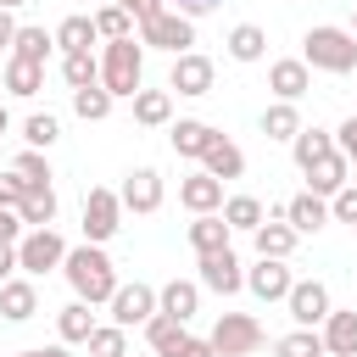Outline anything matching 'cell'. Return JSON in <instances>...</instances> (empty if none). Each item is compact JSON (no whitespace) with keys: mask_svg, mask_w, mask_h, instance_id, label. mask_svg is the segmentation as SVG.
I'll list each match as a JSON object with an SVG mask.
<instances>
[{"mask_svg":"<svg viewBox=\"0 0 357 357\" xmlns=\"http://www.w3.org/2000/svg\"><path fill=\"white\" fill-rule=\"evenodd\" d=\"M61 273H67V284H73V296L78 301H89V307H100V301H112L117 296V268H112V257L100 251V245H73L67 251V262H61Z\"/></svg>","mask_w":357,"mask_h":357,"instance_id":"1","label":"cell"},{"mask_svg":"<svg viewBox=\"0 0 357 357\" xmlns=\"http://www.w3.org/2000/svg\"><path fill=\"white\" fill-rule=\"evenodd\" d=\"M139 78H145V45L139 39H112L106 56H100V84L112 89V100H134L139 95Z\"/></svg>","mask_w":357,"mask_h":357,"instance_id":"2","label":"cell"},{"mask_svg":"<svg viewBox=\"0 0 357 357\" xmlns=\"http://www.w3.org/2000/svg\"><path fill=\"white\" fill-rule=\"evenodd\" d=\"M301 61L307 67H318V73H351L357 67V39H351V28H307V39H301Z\"/></svg>","mask_w":357,"mask_h":357,"instance_id":"3","label":"cell"},{"mask_svg":"<svg viewBox=\"0 0 357 357\" xmlns=\"http://www.w3.org/2000/svg\"><path fill=\"white\" fill-rule=\"evenodd\" d=\"M212 351L218 357H251L257 346H262V324L251 318V312H223L218 324H212Z\"/></svg>","mask_w":357,"mask_h":357,"instance_id":"4","label":"cell"},{"mask_svg":"<svg viewBox=\"0 0 357 357\" xmlns=\"http://www.w3.org/2000/svg\"><path fill=\"white\" fill-rule=\"evenodd\" d=\"M67 240L56 234V229H28L22 240H17V268L22 273H50V268H61L67 262Z\"/></svg>","mask_w":357,"mask_h":357,"instance_id":"5","label":"cell"},{"mask_svg":"<svg viewBox=\"0 0 357 357\" xmlns=\"http://www.w3.org/2000/svg\"><path fill=\"white\" fill-rule=\"evenodd\" d=\"M117 229H123V195L117 190H89L84 195V240L106 245Z\"/></svg>","mask_w":357,"mask_h":357,"instance_id":"6","label":"cell"},{"mask_svg":"<svg viewBox=\"0 0 357 357\" xmlns=\"http://www.w3.org/2000/svg\"><path fill=\"white\" fill-rule=\"evenodd\" d=\"M139 45H156V50H167V56H184V50L195 45V22L178 17V11H156L151 22H139Z\"/></svg>","mask_w":357,"mask_h":357,"instance_id":"7","label":"cell"},{"mask_svg":"<svg viewBox=\"0 0 357 357\" xmlns=\"http://www.w3.org/2000/svg\"><path fill=\"white\" fill-rule=\"evenodd\" d=\"M106 307H112V324L117 329H134V324H151L156 318V290L134 279V284H117V296Z\"/></svg>","mask_w":357,"mask_h":357,"instance_id":"8","label":"cell"},{"mask_svg":"<svg viewBox=\"0 0 357 357\" xmlns=\"http://www.w3.org/2000/svg\"><path fill=\"white\" fill-rule=\"evenodd\" d=\"M284 307H290V318H296V329H318L335 307H329V290L318 284V279H296V290L284 296Z\"/></svg>","mask_w":357,"mask_h":357,"instance_id":"9","label":"cell"},{"mask_svg":"<svg viewBox=\"0 0 357 357\" xmlns=\"http://www.w3.org/2000/svg\"><path fill=\"white\" fill-rule=\"evenodd\" d=\"M245 290L257 301H284L296 290V273L284 262H273V257H257V268H245Z\"/></svg>","mask_w":357,"mask_h":357,"instance_id":"10","label":"cell"},{"mask_svg":"<svg viewBox=\"0 0 357 357\" xmlns=\"http://www.w3.org/2000/svg\"><path fill=\"white\" fill-rule=\"evenodd\" d=\"M212 61L201 56V50H184V56H173V73H167V89H178V95H212Z\"/></svg>","mask_w":357,"mask_h":357,"instance_id":"11","label":"cell"},{"mask_svg":"<svg viewBox=\"0 0 357 357\" xmlns=\"http://www.w3.org/2000/svg\"><path fill=\"white\" fill-rule=\"evenodd\" d=\"M117 195H123V212H156L167 190H162V173H156V167H134Z\"/></svg>","mask_w":357,"mask_h":357,"instance_id":"12","label":"cell"},{"mask_svg":"<svg viewBox=\"0 0 357 357\" xmlns=\"http://www.w3.org/2000/svg\"><path fill=\"white\" fill-rule=\"evenodd\" d=\"M268 89H273L279 100H290V106H296V100L312 89V67H307L301 56H284V61H273V67H268Z\"/></svg>","mask_w":357,"mask_h":357,"instance_id":"13","label":"cell"},{"mask_svg":"<svg viewBox=\"0 0 357 357\" xmlns=\"http://www.w3.org/2000/svg\"><path fill=\"white\" fill-rule=\"evenodd\" d=\"M178 206H190L195 218L223 212V178H212V173H190V178H178Z\"/></svg>","mask_w":357,"mask_h":357,"instance_id":"14","label":"cell"},{"mask_svg":"<svg viewBox=\"0 0 357 357\" xmlns=\"http://www.w3.org/2000/svg\"><path fill=\"white\" fill-rule=\"evenodd\" d=\"M201 284H206V290H218V296H234V290L245 284L240 257H234V251H212V257H201Z\"/></svg>","mask_w":357,"mask_h":357,"instance_id":"15","label":"cell"},{"mask_svg":"<svg viewBox=\"0 0 357 357\" xmlns=\"http://www.w3.org/2000/svg\"><path fill=\"white\" fill-rule=\"evenodd\" d=\"M318 335H324V351L329 357H357V307H335Z\"/></svg>","mask_w":357,"mask_h":357,"instance_id":"16","label":"cell"},{"mask_svg":"<svg viewBox=\"0 0 357 357\" xmlns=\"http://www.w3.org/2000/svg\"><path fill=\"white\" fill-rule=\"evenodd\" d=\"M346 173H351V162H346V156H340V151H329V156H318V162H312V167H307V190H312V195H324V201H329V195H340V190H346V184H351V178H346Z\"/></svg>","mask_w":357,"mask_h":357,"instance_id":"17","label":"cell"},{"mask_svg":"<svg viewBox=\"0 0 357 357\" xmlns=\"http://www.w3.org/2000/svg\"><path fill=\"white\" fill-rule=\"evenodd\" d=\"M195 307H201V284H195V279H167V284L156 290V312H167V318H178V324H190Z\"/></svg>","mask_w":357,"mask_h":357,"instance_id":"18","label":"cell"},{"mask_svg":"<svg viewBox=\"0 0 357 357\" xmlns=\"http://www.w3.org/2000/svg\"><path fill=\"white\" fill-rule=\"evenodd\" d=\"M201 173H212V178H223V184H229V178H240V173H245V151H240L229 134H218V139L206 145V156H201Z\"/></svg>","mask_w":357,"mask_h":357,"instance_id":"19","label":"cell"},{"mask_svg":"<svg viewBox=\"0 0 357 357\" xmlns=\"http://www.w3.org/2000/svg\"><path fill=\"white\" fill-rule=\"evenodd\" d=\"M284 223H290L296 234H318V229L329 223V201L312 195V190H307V195H290V201H284Z\"/></svg>","mask_w":357,"mask_h":357,"instance_id":"20","label":"cell"},{"mask_svg":"<svg viewBox=\"0 0 357 357\" xmlns=\"http://www.w3.org/2000/svg\"><path fill=\"white\" fill-rule=\"evenodd\" d=\"M100 324H95V312H89V301H67L61 312H56V335H61V346H89V335H95Z\"/></svg>","mask_w":357,"mask_h":357,"instance_id":"21","label":"cell"},{"mask_svg":"<svg viewBox=\"0 0 357 357\" xmlns=\"http://www.w3.org/2000/svg\"><path fill=\"white\" fill-rule=\"evenodd\" d=\"M0 312H6V324H28V318L39 312L33 279H6V284H0Z\"/></svg>","mask_w":357,"mask_h":357,"instance_id":"22","label":"cell"},{"mask_svg":"<svg viewBox=\"0 0 357 357\" xmlns=\"http://www.w3.org/2000/svg\"><path fill=\"white\" fill-rule=\"evenodd\" d=\"M167 139H173V151H178V156H206V145L218 139V128H212V123H201V117H178V123L167 128Z\"/></svg>","mask_w":357,"mask_h":357,"instance_id":"23","label":"cell"},{"mask_svg":"<svg viewBox=\"0 0 357 357\" xmlns=\"http://www.w3.org/2000/svg\"><path fill=\"white\" fill-rule=\"evenodd\" d=\"M229 223H223V212H206V218H195L190 223V245H195V257H212V251H229Z\"/></svg>","mask_w":357,"mask_h":357,"instance_id":"24","label":"cell"},{"mask_svg":"<svg viewBox=\"0 0 357 357\" xmlns=\"http://www.w3.org/2000/svg\"><path fill=\"white\" fill-rule=\"evenodd\" d=\"M145 340H151V351H156V357H178V351H184V340H190V329H184L178 318L156 312V318L145 324Z\"/></svg>","mask_w":357,"mask_h":357,"instance_id":"25","label":"cell"},{"mask_svg":"<svg viewBox=\"0 0 357 357\" xmlns=\"http://www.w3.org/2000/svg\"><path fill=\"white\" fill-rule=\"evenodd\" d=\"M134 123L139 128H167L173 123V95L167 89H139L134 95Z\"/></svg>","mask_w":357,"mask_h":357,"instance_id":"26","label":"cell"},{"mask_svg":"<svg viewBox=\"0 0 357 357\" xmlns=\"http://www.w3.org/2000/svg\"><path fill=\"white\" fill-rule=\"evenodd\" d=\"M329 151H335V134H329V128H301V134L290 139V156H296L301 173H307L318 156H329Z\"/></svg>","mask_w":357,"mask_h":357,"instance_id":"27","label":"cell"},{"mask_svg":"<svg viewBox=\"0 0 357 357\" xmlns=\"http://www.w3.org/2000/svg\"><path fill=\"white\" fill-rule=\"evenodd\" d=\"M6 89H11L17 100L39 95V89H45V67H39V61H17V56H11V61H6Z\"/></svg>","mask_w":357,"mask_h":357,"instance_id":"28","label":"cell"},{"mask_svg":"<svg viewBox=\"0 0 357 357\" xmlns=\"http://www.w3.org/2000/svg\"><path fill=\"white\" fill-rule=\"evenodd\" d=\"M296 240H301V234H296L290 223H262V229H257V257H273V262H284V257L296 251Z\"/></svg>","mask_w":357,"mask_h":357,"instance_id":"29","label":"cell"},{"mask_svg":"<svg viewBox=\"0 0 357 357\" xmlns=\"http://www.w3.org/2000/svg\"><path fill=\"white\" fill-rule=\"evenodd\" d=\"M229 56H234V61H262V56H268V33H262L257 22H240V28L229 33Z\"/></svg>","mask_w":357,"mask_h":357,"instance_id":"30","label":"cell"},{"mask_svg":"<svg viewBox=\"0 0 357 357\" xmlns=\"http://www.w3.org/2000/svg\"><path fill=\"white\" fill-rule=\"evenodd\" d=\"M61 78H67V89H89V84H100V61H95V50H73V56H61Z\"/></svg>","mask_w":357,"mask_h":357,"instance_id":"31","label":"cell"},{"mask_svg":"<svg viewBox=\"0 0 357 357\" xmlns=\"http://www.w3.org/2000/svg\"><path fill=\"white\" fill-rule=\"evenodd\" d=\"M73 112H78L84 123H106V117H112V89H106V84L73 89Z\"/></svg>","mask_w":357,"mask_h":357,"instance_id":"32","label":"cell"},{"mask_svg":"<svg viewBox=\"0 0 357 357\" xmlns=\"http://www.w3.org/2000/svg\"><path fill=\"white\" fill-rule=\"evenodd\" d=\"M262 134H268V139H296V134H301V112H296L290 100H273V106L262 112Z\"/></svg>","mask_w":357,"mask_h":357,"instance_id":"33","label":"cell"},{"mask_svg":"<svg viewBox=\"0 0 357 357\" xmlns=\"http://www.w3.org/2000/svg\"><path fill=\"white\" fill-rule=\"evenodd\" d=\"M223 223H229V229H251V234H257L268 218H262V201H257V195H229V201H223Z\"/></svg>","mask_w":357,"mask_h":357,"instance_id":"34","label":"cell"},{"mask_svg":"<svg viewBox=\"0 0 357 357\" xmlns=\"http://www.w3.org/2000/svg\"><path fill=\"white\" fill-rule=\"evenodd\" d=\"M273 357H329V351H324L318 329H290V335L273 340Z\"/></svg>","mask_w":357,"mask_h":357,"instance_id":"35","label":"cell"},{"mask_svg":"<svg viewBox=\"0 0 357 357\" xmlns=\"http://www.w3.org/2000/svg\"><path fill=\"white\" fill-rule=\"evenodd\" d=\"M100 33H95V17H67L61 28H56V45H61V56H73V50H89Z\"/></svg>","mask_w":357,"mask_h":357,"instance_id":"36","label":"cell"},{"mask_svg":"<svg viewBox=\"0 0 357 357\" xmlns=\"http://www.w3.org/2000/svg\"><path fill=\"white\" fill-rule=\"evenodd\" d=\"M50 45H56V33H45V28H17V39H11V56H17V61H39V67H45Z\"/></svg>","mask_w":357,"mask_h":357,"instance_id":"37","label":"cell"},{"mask_svg":"<svg viewBox=\"0 0 357 357\" xmlns=\"http://www.w3.org/2000/svg\"><path fill=\"white\" fill-rule=\"evenodd\" d=\"M17 212H22L28 229H50V223H56V190H50V184H45V190H28V201H22Z\"/></svg>","mask_w":357,"mask_h":357,"instance_id":"38","label":"cell"},{"mask_svg":"<svg viewBox=\"0 0 357 357\" xmlns=\"http://www.w3.org/2000/svg\"><path fill=\"white\" fill-rule=\"evenodd\" d=\"M95 33H100L106 45H112V39H134V17H128L123 6H112V0H106V6L95 11Z\"/></svg>","mask_w":357,"mask_h":357,"instance_id":"39","label":"cell"},{"mask_svg":"<svg viewBox=\"0 0 357 357\" xmlns=\"http://www.w3.org/2000/svg\"><path fill=\"white\" fill-rule=\"evenodd\" d=\"M22 139H28V151H50V145L61 139V123H56L50 112H33V117L22 123Z\"/></svg>","mask_w":357,"mask_h":357,"instance_id":"40","label":"cell"},{"mask_svg":"<svg viewBox=\"0 0 357 357\" xmlns=\"http://www.w3.org/2000/svg\"><path fill=\"white\" fill-rule=\"evenodd\" d=\"M11 173H17L28 190H45V184L56 178V173H50V162H45V151H22V156L11 162Z\"/></svg>","mask_w":357,"mask_h":357,"instance_id":"41","label":"cell"},{"mask_svg":"<svg viewBox=\"0 0 357 357\" xmlns=\"http://www.w3.org/2000/svg\"><path fill=\"white\" fill-rule=\"evenodd\" d=\"M89 357H128V329L100 324V329L89 335Z\"/></svg>","mask_w":357,"mask_h":357,"instance_id":"42","label":"cell"},{"mask_svg":"<svg viewBox=\"0 0 357 357\" xmlns=\"http://www.w3.org/2000/svg\"><path fill=\"white\" fill-rule=\"evenodd\" d=\"M329 218H340V223H357V184H346L340 195H329Z\"/></svg>","mask_w":357,"mask_h":357,"instance_id":"43","label":"cell"},{"mask_svg":"<svg viewBox=\"0 0 357 357\" xmlns=\"http://www.w3.org/2000/svg\"><path fill=\"white\" fill-rule=\"evenodd\" d=\"M335 151H340V156H346V162L357 167V112H351V117H346V123L335 128Z\"/></svg>","mask_w":357,"mask_h":357,"instance_id":"44","label":"cell"},{"mask_svg":"<svg viewBox=\"0 0 357 357\" xmlns=\"http://www.w3.org/2000/svg\"><path fill=\"white\" fill-rule=\"evenodd\" d=\"M22 201H28V184H22L17 173H0V206H11V212H17Z\"/></svg>","mask_w":357,"mask_h":357,"instance_id":"45","label":"cell"},{"mask_svg":"<svg viewBox=\"0 0 357 357\" xmlns=\"http://www.w3.org/2000/svg\"><path fill=\"white\" fill-rule=\"evenodd\" d=\"M17 240H22V212L0 206V245H17Z\"/></svg>","mask_w":357,"mask_h":357,"instance_id":"46","label":"cell"},{"mask_svg":"<svg viewBox=\"0 0 357 357\" xmlns=\"http://www.w3.org/2000/svg\"><path fill=\"white\" fill-rule=\"evenodd\" d=\"M112 6H123V11H128V17H134V22H151V17H156V11H167V6H162V0H112Z\"/></svg>","mask_w":357,"mask_h":357,"instance_id":"47","label":"cell"},{"mask_svg":"<svg viewBox=\"0 0 357 357\" xmlns=\"http://www.w3.org/2000/svg\"><path fill=\"white\" fill-rule=\"evenodd\" d=\"M212 6H223V0H173V11H178V17H190V22H195V17H206Z\"/></svg>","mask_w":357,"mask_h":357,"instance_id":"48","label":"cell"},{"mask_svg":"<svg viewBox=\"0 0 357 357\" xmlns=\"http://www.w3.org/2000/svg\"><path fill=\"white\" fill-rule=\"evenodd\" d=\"M178 357H218V351H212V340H195V335H190V340H184V351H178Z\"/></svg>","mask_w":357,"mask_h":357,"instance_id":"49","label":"cell"},{"mask_svg":"<svg viewBox=\"0 0 357 357\" xmlns=\"http://www.w3.org/2000/svg\"><path fill=\"white\" fill-rule=\"evenodd\" d=\"M11 268H17V245H0V284L11 279Z\"/></svg>","mask_w":357,"mask_h":357,"instance_id":"50","label":"cell"},{"mask_svg":"<svg viewBox=\"0 0 357 357\" xmlns=\"http://www.w3.org/2000/svg\"><path fill=\"white\" fill-rule=\"evenodd\" d=\"M17 357H73L67 346H28V351H17Z\"/></svg>","mask_w":357,"mask_h":357,"instance_id":"51","label":"cell"},{"mask_svg":"<svg viewBox=\"0 0 357 357\" xmlns=\"http://www.w3.org/2000/svg\"><path fill=\"white\" fill-rule=\"evenodd\" d=\"M17 39V22H11V11H0V50Z\"/></svg>","mask_w":357,"mask_h":357,"instance_id":"52","label":"cell"},{"mask_svg":"<svg viewBox=\"0 0 357 357\" xmlns=\"http://www.w3.org/2000/svg\"><path fill=\"white\" fill-rule=\"evenodd\" d=\"M17 6H28V0H0V11H17Z\"/></svg>","mask_w":357,"mask_h":357,"instance_id":"53","label":"cell"},{"mask_svg":"<svg viewBox=\"0 0 357 357\" xmlns=\"http://www.w3.org/2000/svg\"><path fill=\"white\" fill-rule=\"evenodd\" d=\"M6 128H11V117H6V106H0V134H6Z\"/></svg>","mask_w":357,"mask_h":357,"instance_id":"54","label":"cell"},{"mask_svg":"<svg viewBox=\"0 0 357 357\" xmlns=\"http://www.w3.org/2000/svg\"><path fill=\"white\" fill-rule=\"evenodd\" d=\"M351 39H357V11H351Z\"/></svg>","mask_w":357,"mask_h":357,"instance_id":"55","label":"cell"},{"mask_svg":"<svg viewBox=\"0 0 357 357\" xmlns=\"http://www.w3.org/2000/svg\"><path fill=\"white\" fill-rule=\"evenodd\" d=\"M351 234H357V223H351Z\"/></svg>","mask_w":357,"mask_h":357,"instance_id":"56","label":"cell"}]
</instances>
